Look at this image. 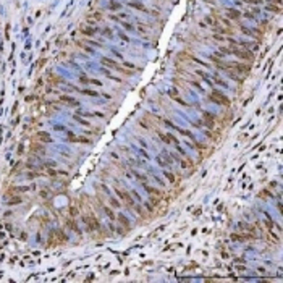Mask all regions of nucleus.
Wrapping results in <instances>:
<instances>
[{
  "instance_id": "9d476101",
  "label": "nucleus",
  "mask_w": 283,
  "mask_h": 283,
  "mask_svg": "<svg viewBox=\"0 0 283 283\" xmlns=\"http://www.w3.org/2000/svg\"><path fill=\"white\" fill-rule=\"evenodd\" d=\"M100 207H102V210H104V212H105V214H107V215H109V217H110V220H112V222H115L117 218H115V215H113L112 209H110V207H107V206H105V204L102 202V201H100Z\"/></svg>"
},
{
  "instance_id": "dca6fc26",
  "label": "nucleus",
  "mask_w": 283,
  "mask_h": 283,
  "mask_svg": "<svg viewBox=\"0 0 283 283\" xmlns=\"http://www.w3.org/2000/svg\"><path fill=\"white\" fill-rule=\"evenodd\" d=\"M66 225H68V226H70V228H71V230H75V231H76V233H78V235H79V233H81V230H79V226H78V225H76L75 222H73V220H68V222H66Z\"/></svg>"
},
{
  "instance_id": "cd10ccee",
  "label": "nucleus",
  "mask_w": 283,
  "mask_h": 283,
  "mask_svg": "<svg viewBox=\"0 0 283 283\" xmlns=\"http://www.w3.org/2000/svg\"><path fill=\"white\" fill-rule=\"evenodd\" d=\"M243 2H244V3H251V5H259L262 0H243Z\"/></svg>"
},
{
  "instance_id": "393cba45",
  "label": "nucleus",
  "mask_w": 283,
  "mask_h": 283,
  "mask_svg": "<svg viewBox=\"0 0 283 283\" xmlns=\"http://www.w3.org/2000/svg\"><path fill=\"white\" fill-rule=\"evenodd\" d=\"M50 81H52V83H63V79H60L58 76H55V75H50Z\"/></svg>"
},
{
  "instance_id": "2eb2a0df",
  "label": "nucleus",
  "mask_w": 283,
  "mask_h": 283,
  "mask_svg": "<svg viewBox=\"0 0 283 283\" xmlns=\"http://www.w3.org/2000/svg\"><path fill=\"white\" fill-rule=\"evenodd\" d=\"M89 18H91V20H94V21H100L102 18H104V15H102L100 11H94V13H91Z\"/></svg>"
},
{
  "instance_id": "bb28decb",
  "label": "nucleus",
  "mask_w": 283,
  "mask_h": 283,
  "mask_svg": "<svg viewBox=\"0 0 283 283\" xmlns=\"http://www.w3.org/2000/svg\"><path fill=\"white\" fill-rule=\"evenodd\" d=\"M167 138H168V141H172V143H173V144H178V139H177V138H175V136H173V134H170V133H168V134H167Z\"/></svg>"
},
{
  "instance_id": "6ab92c4d",
  "label": "nucleus",
  "mask_w": 283,
  "mask_h": 283,
  "mask_svg": "<svg viewBox=\"0 0 283 283\" xmlns=\"http://www.w3.org/2000/svg\"><path fill=\"white\" fill-rule=\"evenodd\" d=\"M81 92H83V94H86V95H92V97H97V92H94V91H89V89H81Z\"/></svg>"
},
{
  "instance_id": "6e6552de",
  "label": "nucleus",
  "mask_w": 283,
  "mask_h": 283,
  "mask_svg": "<svg viewBox=\"0 0 283 283\" xmlns=\"http://www.w3.org/2000/svg\"><path fill=\"white\" fill-rule=\"evenodd\" d=\"M202 117H204V120L209 123V128H212V126H214V121H215V115H214V113H210V112H204Z\"/></svg>"
},
{
  "instance_id": "473e14b6",
  "label": "nucleus",
  "mask_w": 283,
  "mask_h": 283,
  "mask_svg": "<svg viewBox=\"0 0 283 283\" xmlns=\"http://www.w3.org/2000/svg\"><path fill=\"white\" fill-rule=\"evenodd\" d=\"M151 202H152V204H154V206H157V204H158V199H155V197H154V196H152V197H151Z\"/></svg>"
},
{
  "instance_id": "ddd939ff",
  "label": "nucleus",
  "mask_w": 283,
  "mask_h": 283,
  "mask_svg": "<svg viewBox=\"0 0 283 283\" xmlns=\"http://www.w3.org/2000/svg\"><path fill=\"white\" fill-rule=\"evenodd\" d=\"M129 7H133L136 10H141V11H144V13H147V8L144 7L143 3H139V2H129Z\"/></svg>"
},
{
  "instance_id": "4468645a",
  "label": "nucleus",
  "mask_w": 283,
  "mask_h": 283,
  "mask_svg": "<svg viewBox=\"0 0 283 283\" xmlns=\"http://www.w3.org/2000/svg\"><path fill=\"white\" fill-rule=\"evenodd\" d=\"M267 10L272 11V13H275V15H278L280 11H281V10H280V5H275V3H270L269 7H267Z\"/></svg>"
},
{
  "instance_id": "9b49d317",
  "label": "nucleus",
  "mask_w": 283,
  "mask_h": 283,
  "mask_svg": "<svg viewBox=\"0 0 283 283\" xmlns=\"http://www.w3.org/2000/svg\"><path fill=\"white\" fill-rule=\"evenodd\" d=\"M118 222H120V223H121V225H123V226H125V228H126V230H129V228H131V225H129L128 218L125 217L123 214H120V215H118Z\"/></svg>"
},
{
  "instance_id": "7c9ffc66",
  "label": "nucleus",
  "mask_w": 283,
  "mask_h": 283,
  "mask_svg": "<svg viewBox=\"0 0 283 283\" xmlns=\"http://www.w3.org/2000/svg\"><path fill=\"white\" fill-rule=\"evenodd\" d=\"M89 83H92V84H95V86H102V83L99 81V79H89Z\"/></svg>"
},
{
  "instance_id": "0eeeda50",
  "label": "nucleus",
  "mask_w": 283,
  "mask_h": 283,
  "mask_svg": "<svg viewBox=\"0 0 283 283\" xmlns=\"http://www.w3.org/2000/svg\"><path fill=\"white\" fill-rule=\"evenodd\" d=\"M60 102H63V104H66V105H73V107L79 104L76 99L70 97V95H61V97H60Z\"/></svg>"
},
{
  "instance_id": "a878e982",
  "label": "nucleus",
  "mask_w": 283,
  "mask_h": 283,
  "mask_svg": "<svg viewBox=\"0 0 283 283\" xmlns=\"http://www.w3.org/2000/svg\"><path fill=\"white\" fill-rule=\"evenodd\" d=\"M75 141H76V143H83V144H89L91 143V139H86V138H76Z\"/></svg>"
},
{
  "instance_id": "f03ea898",
  "label": "nucleus",
  "mask_w": 283,
  "mask_h": 283,
  "mask_svg": "<svg viewBox=\"0 0 283 283\" xmlns=\"http://www.w3.org/2000/svg\"><path fill=\"white\" fill-rule=\"evenodd\" d=\"M209 99H210L214 104H218V105H223V107H228V105H230L228 97H225V95L220 92V91H217V89L212 91L210 95H209Z\"/></svg>"
},
{
  "instance_id": "aec40b11",
  "label": "nucleus",
  "mask_w": 283,
  "mask_h": 283,
  "mask_svg": "<svg viewBox=\"0 0 283 283\" xmlns=\"http://www.w3.org/2000/svg\"><path fill=\"white\" fill-rule=\"evenodd\" d=\"M121 26L125 28L126 31H134V28H133V24H129V23H125V21H121Z\"/></svg>"
},
{
  "instance_id": "412c9836",
  "label": "nucleus",
  "mask_w": 283,
  "mask_h": 283,
  "mask_svg": "<svg viewBox=\"0 0 283 283\" xmlns=\"http://www.w3.org/2000/svg\"><path fill=\"white\" fill-rule=\"evenodd\" d=\"M121 66L128 68V70H136V65H134V63H129V61H125V63H123Z\"/></svg>"
},
{
  "instance_id": "5701e85b",
  "label": "nucleus",
  "mask_w": 283,
  "mask_h": 283,
  "mask_svg": "<svg viewBox=\"0 0 283 283\" xmlns=\"http://www.w3.org/2000/svg\"><path fill=\"white\" fill-rule=\"evenodd\" d=\"M21 202V197H11V199L8 201L10 206H13V204H20Z\"/></svg>"
},
{
  "instance_id": "20e7f679",
  "label": "nucleus",
  "mask_w": 283,
  "mask_h": 283,
  "mask_svg": "<svg viewBox=\"0 0 283 283\" xmlns=\"http://www.w3.org/2000/svg\"><path fill=\"white\" fill-rule=\"evenodd\" d=\"M102 65H105L107 68H115V70H118V68H120L121 65H118L115 60H112V58H107V57H102Z\"/></svg>"
},
{
  "instance_id": "2f4dec72",
  "label": "nucleus",
  "mask_w": 283,
  "mask_h": 283,
  "mask_svg": "<svg viewBox=\"0 0 283 283\" xmlns=\"http://www.w3.org/2000/svg\"><path fill=\"white\" fill-rule=\"evenodd\" d=\"M79 81H81V83H89V78H86V76H81V78H79Z\"/></svg>"
},
{
  "instance_id": "f257e3e1",
  "label": "nucleus",
  "mask_w": 283,
  "mask_h": 283,
  "mask_svg": "<svg viewBox=\"0 0 283 283\" xmlns=\"http://www.w3.org/2000/svg\"><path fill=\"white\" fill-rule=\"evenodd\" d=\"M228 54H233V55L238 57V58L246 60V61H249V63L254 60V54L251 52V50L244 49V47H238V45H231V47H228Z\"/></svg>"
},
{
  "instance_id": "f704fd0d",
  "label": "nucleus",
  "mask_w": 283,
  "mask_h": 283,
  "mask_svg": "<svg viewBox=\"0 0 283 283\" xmlns=\"http://www.w3.org/2000/svg\"><path fill=\"white\" fill-rule=\"evenodd\" d=\"M270 3H275V5H281V0H269Z\"/></svg>"
},
{
  "instance_id": "423d86ee",
  "label": "nucleus",
  "mask_w": 283,
  "mask_h": 283,
  "mask_svg": "<svg viewBox=\"0 0 283 283\" xmlns=\"http://www.w3.org/2000/svg\"><path fill=\"white\" fill-rule=\"evenodd\" d=\"M79 31H81L83 34H84V36H88V37H91V36H94V34L95 32H97V28H88V26H81V28H79Z\"/></svg>"
},
{
  "instance_id": "c85d7f7f",
  "label": "nucleus",
  "mask_w": 283,
  "mask_h": 283,
  "mask_svg": "<svg viewBox=\"0 0 283 283\" xmlns=\"http://www.w3.org/2000/svg\"><path fill=\"white\" fill-rule=\"evenodd\" d=\"M78 212H79V209H76V207H73V206L70 207V214H71V215H78Z\"/></svg>"
},
{
  "instance_id": "c756f323",
  "label": "nucleus",
  "mask_w": 283,
  "mask_h": 283,
  "mask_svg": "<svg viewBox=\"0 0 283 283\" xmlns=\"http://www.w3.org/2000/svg\"><path fill=\"white\" fill-rule=\"evenodd\" d=\"M175 100H177L178 104H181V105H183V107H188V104H186V102H184L183 99H180V97H175Z\"/></svg>"
},
{
  "instance_id": "39448f33",
  "label": "nucleus",
  "mask_w": 283,
  "mask_h": 283,
  "mask_svg": "<svg viewBox=\"0 0 283 283\" xmlns=\"http://www.w3.org/2000/svg\"><path fill=\"white\" fill-rule=\"evenodd\" d=\"M226 16L231 20H240L241 18V11H238L236 8H226Z\"/></svg>"
},
{
  "instance_id": "4be33fe9",
  "label": "nucleus",
  "mask_w": 283,
  "mask_h": 283,
  "mask_svg": "<svg viewBox=\"0 0 283 283\" xmlns=\"http://www.w3.org/2000/svg\"><path fill=\"white\" fill-rule=\"evenodd\" d=\"M134 175H136V178H138V180H141V183H146V181H147V178L144 177V175H141L138 172H134Z\"/></svg>"
},
{
  "instance_id": "f3484780",
  "label": "nucleus",
  "mask_w": 283,
  "mask_h": 283,
  "mask_svg": "<svg viewBox=\"0 0 283 283\" xmlns=\"http://www.w3.org/2000/svg\"><path fill=\"white\" fill-rule=\"evenodd\" d=\"M109 199H110V204H112V206L115 207V209H120V207H121V202H120V201H117L115 197H112V196H110Z\"/></svg>"
},
{
  "instance_id": "1a4fd4ad",
  "label": "nucleus",
  "mask_w": 283,
  "mask_h": 283,
  "mask_svg": "<svg viewBox=\"0 0 283 283\" xmlns=\"http://www.w3.org/2000/svg\"><path fill=\"white\" fill-rule=\"evenodd\" d=\"M143 188H144L146 191L152 192V194H155L157 197H162V191H160V189H155V188H152V186H149V184H147V181H146V183H143Z\"/></svg>"
},
{
  "instance_id": "b1692460",
  "label": "nucleus",
  "mask_w": 283,
  "mask_h": 283,
  "mask_svg": "<svg viewBox=\"0 0 283 283\" xmlns=\"http://www.w3.org/2000/svg\"><path fill=\"white\" fill-rule=\"evenodd\" d=\"M110 8H112V10H118V8H121V3H118V2H110Z\"/></svg>"
},
{
  "instance_id": "a211bd4d",
  "label": "nucleus",
  "mask_w": 283,
  "mask_h": 283,
  "mask_svg": "<svg viewBox=\"0 0 283 283\" xmlns=\"http://www.w3.org/2000/svg\"><path fill=\"white\" fill-rule=\"evenodd\" d=\"M165 178L168 180V183H172V184L177 183V181H175V175H173V173H170V172H165Z\"/></svg>"
},
{
  "instance_id": "f8f14e48",
  "label": "nucleus",
  "mask_w": 283,
  "mask_h": 283,
  "mask_svg": "<svg viewBox=\"0 0 283 283\" xmlns=\"http://www.w3.org/2000/svg\"><path fill=\"white\" fill-rule=\"evenodd\" d=\"M37 138L41 139V141H44V143H50V139H52V138H50V134L45 133V131H39L37 133Z\"/></svg>"
},
{
  "instance_id": "7ed1b4c3",
  "label": "nucleus",
  "mask_w": 283,
  "mask_h": 283,
  "mask_svg": "<svg viewBox=\"0 0 283 283\" xmlns=\"http://www.w3.org/2000/svg\"><path fill=\"white\" fill-rule=\"evenodd\" d=\"M115 192H117V196L120 197L121 201H125V202H126L128 209H133V207H134V201L131 199V196L128 194V191H125V189H118L117 186H115Z\"/></svg>"
},
{
  "instance_id": "72a5a7b5",
  "label": "nucleus",
  "mask_w": 283,
  "mask_h": 283,
  "mask_svg": "<svg viewBox=\"0 0 283 283\" xmlns=\"http://www.w3.org/2000/svg\"><path fill=\"white\" fill-rule=\"evenodd\" d=\"M146 209H147V210H149V212H152V210H154V207H152V206H151V204H149V202H147V204H146Z\"/></svg>"
}]
</instances>
